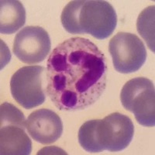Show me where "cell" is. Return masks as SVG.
Wrapping results in <instances>:
<instances>
[{
	"label": "cell",
	"instance_id": "obj_4",
	"mask_svg": "<svg viewBox=\"0 0 155 155\" xmlns=\"http://www.w3.org/2000/svg\"><path fill=\"white\" fill-rule=\"evenodd\" d=\"M27 120L18 108L9 102L0 107V153L2 155H28L32 142L25 131Z\"/></svg>",
	"mask_w": 155,
	"mask_h": 155
},
{
	"label": "cell",
	"instance_id": "obj_3",
	"mask_svg": "<svg viewBox=\"0 0 155 155\" xmlns=\"http://www.w3.org/2000/svg\"><path fill=\"white\" fill-rule=\"evenodd\" d=\"M134 135L132 120L126 115L113 113L103 120H88L78 131V142L87 152H119L131 143Z\"/></svg>",
	"mask_w": 155,
	"mask_h": 155
},
{
	"label": "cell",
	"instance_id": "obj_11",
	"mask_svg": "<svg viewBox=\"0 0 155 155\" xmlns=\"http://www.w3.org/2000/svg\"><path fill=\"white\" fill-rule=\"evenodd\" d=\"M137 27L149 49L154 52V5L148 6L141 12L138 16Z\"/></svg>",
	"mask_w": 155,
	"mask_h": 155
},
{
	"label": "cell",
	"instance_id": "obj_6",
	"mask_svg": "<svg viewBox=\"0 0 155 155\" xmlns=\"http://www.w3.org/2000/svg\"><path fill=\"white\" fill-rule=\"evenodd\" d=\"M47 69L42 66H25L11 78L12 98L19 106L30 109L41 106L46 99Z\"/></svg>",
	"mask_w": 155,
	"mask_h": 155
},
{
	"label": "cell",
	"instance_id": "obj_5",
	"mask_svg": "<svg viewBox=\"0 0 155 155\" xmlns=\"http://www.w3.org/2000/svg\"><path fill=\"white\" fill-rule=\"evenodd\" d=\"M121 103L134 113L138 124L143 127L155 125V91L152 81L144 77L134 78L124 85Z\"/></svg>",
	"mask_w": 155,
	"mask_h": 155
},
{
	"label": "cell",
	"instance_id": "obj_9",
	"mask_svg": "<svg viewBox=\"0 0 155 155\" xmlns=\"http://www.w3.org/2000/svg\"><path fill=\"white\" fill-rule=\"evenodd\" d=\"M27 129L35 141L42 144H51L61 137L63 124L56 113L51 109H41L28 116Z\"/></svg>",
	"mask_w": 155,
	"mask_h": 155
},
{
	"label": "cell",
	"instance_id": "obj_10",
	"mask_svg": "<svg viewBox=\"0 0 155 155\" xmlns=\"http://www.w3.org/2000/svg\"><path fill=\"white\" fill-rule=\"evenodd\" d=\"M26 23V9L17 0H2L0 2V32L12 34Z\"/></svg>",
	"mask_w": 155,
	"mask_h": 155
},
{
	"label": "cell",
	"instance_id": "obj_7",
	"mask_svg": "<svg viewBox=\"0 0 155 155\" xmlns=\"http://www.w3.org/2000/svg\"><path fill=\"white\" fill-rule=\"evenodd\" d=\"M109 51L115 70L122 74L137 71L146 61L144 44L136 34L131 33L116 34L109 41Z\"/></svg>",
	"mask_w": 155,
	"mask_h": 155
},
{
	"label": "cell",
	"instance_id": "obj_8",
	"mask_svg": "<svg viewBox=\"0 0 155 155\" xmlns=\"http://www.w3.org/2000/svg\"><path fill=\"white\" fill-rule=\"evenodd\" d=\"M51 49V42L48 32L41 27L28 26L16 35L12 51L19 61L34 64L43 61Z\"/></svg>",
	"mask_w": 155,
	"mask_h": 155
},
{
	"label": "cell",
	"instance_id": "obj_2",
	"mask_svg": "<svg viewBox=\"0 0 155 155\" xmlns=\"http://www.w3.org/2000/svg\"><path fill=\"white\" fill-rule=\"evenodd\" d=\"M61 21L70 34H87L104 40L114 32L117 16L113 5L106 1L74 0L64 8Z\"/></svg>",
	"mask_w": 155,
	"mask_h": 155
},
{
	"label": "cell",
	"instance_id": "obj_1",
	"mask_svg": "<svg viewBox=\"0 0 155 155\" xmlns=\"http://www.w3.org/2000/svg\"><path fill=\"white\" fill-rule=\"evenodd\" d=\"M46 79L47 95L59 110H83L99 100L106 89V58L88 39H68L50 54Z\"/></svg>",
	"mask_w": 155,
	"mask_h": 155
}]
</instances>
